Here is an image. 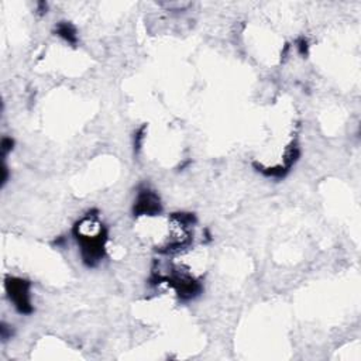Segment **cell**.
<instances>
[{
    "label": "cell",
    "instance_id": "2",
    "mask_svg": "<svg viewBox=\"0 0 361 361\" xmlns=\"http://www.w3.org/2000/svg\"><path fill=\"white\" fill-rule=\"evenodd\" d=\"M6 286H8V292L10 295V300L13 301L17 311L21 313H30L31 312L30 293H28L30 284L23 280L12 278L6 282Z\"/></svg>",
    "mask_w": 361,
    "mask_h": 361
},
{
    "label": "cell",
    "instance_id": "1",
    "mask_svg": "<svg viewBox=\"0 0 361 361\" xmlns=\"http://www.w3.org/2000/svg\"><path fill=\"white\" fill-rule=\"evenodd\" d=\"M75 236L81 244L84 261L90 267L97 264L105 255V227L99 222H96V219L86 216L77 224Z\"/></svg>",
    "mask_w": 361,
    "mask_h": 361
},
{
    "label": "cell",
    "instance_id": "4",
    "mask_svg": "<svg viewBox=\"0 0 361 361\" xmlns=\"http://www.w3.org/2000/svg\"><path fill=\"white\" fill-rule=\"evenodd\" d=\"M57 32H58V35H59L61 37H64L65 40H67V41L71 43V44H74V43L77 41V35H75L74 27H71V26L67 24V23L59 24Z\"/></svg>",
    "mask_w": 361,
    "mask_h": 361
},
{
    "label": "cell",
    "instance_id": "3",
    "mask_svg": "<svg viewBox=\"0 0 361 361\" xmlns=\"http://www.w3.org/2000/svg\"><path fill=\"white\" fill-rule=\"evenodd\" d=\"M159 212H161V204H159V198L157 196V193L150 189L140 191L136 205H135V213L137 216H142V215L154 216Z\"/></svg>",
    "mask_w": 361,
    "mask_h": 361
}]
</instances>
